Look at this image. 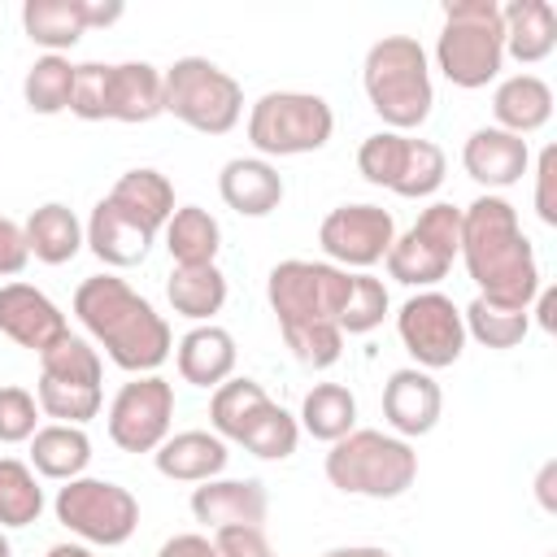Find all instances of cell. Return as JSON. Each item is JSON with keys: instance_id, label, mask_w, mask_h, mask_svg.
<instances>
[{"instance_id": "1", "label": "cell", "mask_w": 557, "mask_h": 557, "mask_svg": "<svg viewBox=\"0 0 557 557\" xmlns=\"http://www.w3.org/2000/svg\"><path fill=\"white\" fill-rule=\"evenodd\" d=\"M461 261L483 300L531 309V296L540 292V261L518 226V209L505 196L483 191L461 209Z\"/></svg>"}, {"instance_id": "2", "label": "cell", "mask_w": 557, "mask_h": 557, "mask_svg": "<svg viewBox=\"0 0 557 557\" xmlns=\"http://www.w3.org/2000/svg\"><path fill=\"white\" fill-rule=\"evenodd\" d=\"M361 83H366L370 109L387 122V131H400V135L409 126H422L435 104L426 48L413 35H379L366 48Z\"/></svg>"}, {"instance_id": "3", "label": "cell", "mask_w": 557, "mask_h": 557, "mask_svg": "<svg viewBox=\"0 0 557 557\" xmlns=\"http://www.w3.org/2000/svg\"><path fill=\"white\" fill-rule=\"evenodd\" d=\"M326 479H331V487H339L348 496L392 500V496L413 487L418 453L400 435H387V431H374V426H352L344 440L331 444Z\"/></svg>"}, {"instance_id": "4", "label": "cell", "mask_w": 557, "mask_h": 557, "mask_svg": "<svg viewBox=\"0 0 557 557\" xmlns=\"http://www.w3.org/2000/svg\"><path fill=\"white\" fill-rule=\"evenodd\" d=\"M505 61V26L496 0H444L435 65L457 87H483Z\"/></svg>"}, {"instance_id": "5", "label": "cell", "mask_w": 557, "mask_h": 557, "mask_svg": "<svg viewBox=\"0 0 557 557\" xmlns=\"http://www.w3.org/2000/svg\"><path fill=\"white\" fill-rule=\"evenodd\" d=\"M161 83H165V113H174L178 122L205 135H226L244 113L239 78L200 52H187L174 65H165Z\"/></svg>"}, {"instance_id": "6", "label": "cell", "mask_w": 557, "mask_h": 557, "mask_svg": "<svg viewBox=\"0 0 557 557\" xmlns=\"http://www.w3.org/2000/svg\"><path fill=\"white\" fill-rule=\"evenodd\" d=\"M335 131V113L318 91H296L278 87L252 100L248 109V139L257 157H296V152H318Z\"/></svg>"}, {"instance_id": "7", "label": "cell", "mask_w": 557, "mask_h": 557, "mask_svg": "<svg viewBox=\"0 0 557 557\" xmlns=\"http://www.w3.org/2000/svg\"><path fill=\"white\" fill-rule=\"evenodd\" d=\"M52 513L83 544H104V548L126 544L139 527V500L131 496V487H122L113 479H91V474L61 483Z\"/></svg>"}, {"instance_id": "8", "label": "cell", "mask_w": 557, "mask_h": 557, "mask_svg": "<svg viewBox=\"0 0 557 557\" xmlns=\"http://www.w3.org/2000/svg\"><path fill=\"white\" fill-rule=\"evenodd\" d=\"M348 287H352V274L344 265L305 261V257L278 261L265 278V296H270L278 326H287V322H339Z\"/></svg>"}, {"instance_id": "9", "label": "cell", "mask_w": 557, "mask_h": 557, "mask_svg": "<svg viewBox=\"0 0 557 557\" xmlns=\"http://www.w3.org/2000/svg\"><path fill=\"white\" fill-rule=\"evenodd\" d=\"M396 331H400V344L409 348V357L422 366V370H444L461 357L466 348V322H461V309L453 305V296L435 292V287H422L413 292L400 313H396Z\"/></svg>"}, {"instance_id": "10", "label": "cell", "mask_w": 557, "mask_h": 557, "mask_svg": "<svg viewBox=\"0 0 557 557\" xmlns=\"http://www.w3.org/2000/svg\"><path fill=\"white\" fill-rule=\"evenodd\" d=\"M174 418V387L161 374H135L117 387L109 405V440L122 453H157V444L170 435Z\"/></svg>"}, {"instance_id": "11", "label": "cell", "mask_w": 557, "mask_h": 557, "mask_svg": "<svg viewBox=\"0 0 557 557\" xmlns=\"http://www.w3.org/2000/svg\"><path fill=\"white\" fill-rule=\"evenodd\" d=\"M392 239H396V218L370 200L335 205L318 226V244L326 248V257L335 265H357V270H370L374 261H383Z\"/></svg>"}, {"instance_id": "12", "label": "cell", "mask_w": 557, "mask_h": 557, "mask_svg": "<svg viewBox=\"0 0 557 557\" xmlns=\"http://www.w3.org/2000/svg\"><path fill=\"white\" fill-rule=\"evenodd\" d=\"M0 331L22 348L44 352L48 344H57L70 331V322H65L61 305L48 292H39L35 283L13 278V283L0 287Z\"/></svg>"}, {"instance_id": "13", "label": "cell", "mask_w": 557, "mask_h": 557, "mask_svg": "<svg viewBox=\"0 0 557 557\" xmlns=\"http://www.w3.org/2000/svg\"><path fill=\"white\" fill-rule=\"evenodd\" d=\"M440 409H444V392L431 379V370L405 366V370L387 374V383H383V418L392 422V431L400 440L405 435H426L440 422Z\"/></svg>"}, {"instance_id": "14", "label": "cell", "mask_w": 557, "mask_h": 557, "mask_svg": "<svg viewBox=\"0 0 557 557\" xmlns=\"http://www.w3.org/2000/svg\"><path fill=\"white\" fill-rule=\"evenodd\" d=\"M270 513V496L257 479H205L191 492V518L209 531L222 527H261Z\"/></svg>"}, {"instance_id": "15", "label": "cell", "mask_w": 557, "mask_h": 557, "mask_svg": "<svg viewBox=\"0 0 557 557\" xmlns=\"http://www.w3.org/2000/svg\"><path fill=\"white\" fill-rule=\"evenodd\" d=\"M148 309V300L126 283V278H117V274H91V278H83L78 283V292H74V313H78V322L100 339V344H109L131 318H139Z\"/></svg>"}, {"instance_id": "16", "label": "cell", "mask_w": 557, "mask_h": 557, "mask_svg": "<svg viewBox=\"0 0 557 557\" xmlns=\"http://www.w3.org/2000/svg\"><path fill=\"white\" fill-rule=\"evenodd\" d=\"M87 248L104 261V265H135V261H144L148 257V248H152V239H157V231L148 226V222H139L135 213H126L117 200H100L96 209H91V218H87Z\"/></svg>"}, {"instance_id": "17", "label": "cell", "mask_w": 557, "mask_h": 557, "mask_svg": "<svg viewBox=\"0 0 557 557\" xmlns=\"http://www.w3.org/2000/svg\"><path fill=\"white\" fill-rule=\"evenodd\" d=\"M461 165L474 183L483 187H509L527 174L531 165V148L522 135L513 131H500V126H479L470 131L466 148H461Z\"/></svg>"}, {"instance_id": "18", "label": "cell", "mask_w": 557, "mask_h": 557, "mask_svg": "<svg viewBox=\"0 0 557 557\" xmlns=\"http://www.w3.org/2000/svg\"><path fill=\"white\" fill-rule=\"evenodd\" d=\"M222 200L244 218H265L283 200V174L265 157H231L218 174Z\"/></svg>"}, {"instance_id": "19", "label": "cell", "mask_w": 557, "mask_h": 557, "mask_svg": "<svg viewBox=\"0 0 557 557\" xmlns=\"http://www.w3.org/2000/svg\"><path fill=\"white\" fill-rule=\"evenodd\" d=\"M157 470L178 483H205L226 470V440L218 431H174L157 444Z\"/></svg>"}, {"instance_id": "20", "label": "cell", "mask_w": 557, "mask_h": 557, "mask_svg": "<svg viewBox=\"0 0 557 557\" xmlns=\"http://www.w3.org/2000/svg\"><path fill=\"white\" fill-rule=\"evenodd\" d=\"M165 113V83L152 61H113L109 70V117L152 122Z\"/></svg>"}, {"instance_id": "21", "label": "cell", "mask_w": 557, "mask_h": 557, "mask_svg": "<svg viewBox=\"0 0 557 557\" xmlns=\"http://www.w3.org/2000/svg\"><path fill=\"white\" fill-rule=\"evenodd\" d=\"M178 374L196 387H218L235 370V335L218 322H196L178 339Z\"/></svg>"}, {"instance_id": "22", "label": "cell", "mask_w": 557, "mask_h": 557, "mask_svg": "<svg viewBox=\"0 0 557 557\" xmlns=\"http://www.w3.org/2000/svg\"><path fill=\"white\" fill-rule=\"evenodd\" d=\"M22 235H26L30 257L44 261V265H65V261H74L78 248L87 244L83 222H78L74 209L61 205V200H48V205L30 209V218L22 222Z\"/></svg>"}, {"instance_id": "23", "label": "cell", "mask_w": 557, "mask_h": 557, "mask_svg": "<svg viewBox=\"0 0 557 557\" xmlns=\"http://www.w3.org/2000/svg\"><path fill=\"white\" fill-rule=\"evenodd\" d=\"M170 348H174V335H170V322L148 305L139 318H131L109 344H104V352H109V361L113 366H122V370H131V374H152L165 357H170Z\"/></svg>"}, {"instance_id": "24", "label": "cell", "mask_w": 557, "mask_h": 557, "mask_svg": "<svg viewBox=\"0 0 557 557\" xmlns=\"http://www.w3.org/2000/svg\"><path fill=\"white\" fill-rule=\"evenodd\" d=\"M91 461V440L74 422H48L30 435V470L57 483H70L87 470Z\"/></svg>"}, {"instance_id": "25", "label": "cell", "mask_w": 557, "mask_h": 557, "mask_svg": "<svg viewBox=\"0 0 557 557\" xmlns=\"http://www.w3.org/2000/svg\"><path fill=\"white\" fill-rule=\"evenodd\" d=\"M505 26V52L518 61H540L557 44V9L553 0H505L500 4Z\"/></svg>"}, {"instance_id": "26", "label": "cell", "mask_w": 557, "mask_h": 557, "mask_svg": "<svg viewBox=\"0 0 557 557\" xmlns=\"http://www.w3.org/2000/svg\"><path fill=\"white\" fill-rule=\"evenodd\" d=\"M492 113L500 131H513V135L540 131L553 117V87L540 74H509L492 96Z\"/></svg>"}, {"instance_id": "27", "label": "cell", "mask_w": 557, "mask_h": 557, "mask_svg": "<svg viewBox=\"0 0 557 557\" xmlns=\"http://www.w3.org/2000/svg\"><path fill=\"white\" fill-rule=\"evenodd\" d=\"M165 296H170L174 313H183L191 322H209L226 305V274L218 270V261L174 265L170 278H165Z\"/></svg>"}, {"instance_id": "28", "label": "cell", "mask_w": 557, "mask_h": 557, "mask_svg": "<svg viewBox=\"0 0 557 557\" xmlns=\"http://www.w3.org/2000/svg\"><path fill=\"white\" fill-rule=\"evenodd\" d=\"M165 248L174 257V265H205L218 261L222 248V226L209 209L200 205H178L165 222Z\"/></svg>"}, {"instance_id": "29", "label": "cell", "mask_w": 557, "mask_h": 557, "mask_svg": "<svg viewBox=\"0 0 557 557\" xmlns=\"http://www.w3.org/2000/svg\"><path fill=\"white\" fill-rule=\"evenodd\" d=\"M109 200H117L126 213H135L139 222H148L152 231H161L170 222V213H174V183L161 170H152V165H135V170H126L113 183Z\"/></svg>"}, {"instance_id": "30", "label": "cell", "mask_w": 557, "mask_h": 557, "mask_svg": "<svg viewBox=\"0 0 557 557\" xmlns=\"http://www.w3.org/2000/svg\"><path fill=\"white\" fill-rule=\"evenodd\" d=\"M300 426L326 444L344 440L357 426V396L344 383H313L300 400Z\"/></svg>"}, {"instance_id": "31", "label": "cell", "mask_w": 557, "mask_h": 557, "mask_svg": "<svg viewBox=\"0 0 557 557\" xmlns=\"http://www.w3.org/2000/svg\"><path fill=\"white\" fill-rule=\"evenodd\" d=\"M22 26L44 52H65L87 30L83 13H78V0H26L22 4Z\"/></svg>"}, {"instance_id": "32", "label": "cell", "mask_w": 557, "mask_h": 557, "mask_svg": "<svg viewBox=\"0 0 557 557\" xmlns=\"http://www.w3.org/2000/svg\"><path fill=\"white\" fill-rule=\"evenodd\" d=\"M70 87H74V61L65 52H44L22 74V100L30 113H44V117L70 109Z\"/></svg>"}, {"instance_id": "33", "label": "cell", "mask_w": 557, "mask_h": 557, "mask_svg": "<svg viewBox=\"0 0 557 557\" xmlns=\"http://www.w3.org/2000/svg\"><path fill=\"white\" fill-rule=\"evenodd\" d=\"M383 261H387V274H392L396 283H405V287H431V283H440V278L448 274V265H453V257H444L435 244H426L413 226L392 239V248H387Z\"/></svg>"}, {"instance_id": "34", "label": "cell", "mask_w": 557, "mask_h": 557, "mask_svg": "<svg viewBox=\"0 0 557 557\" xmlns=\"http://www.w3.org/2000/svg\"><path fill=\"white\" fill-rule=\"evenodd\" d=\"M239 444H244L248 453L265 457V461H283V457H292L296 444H300V422H296V413H287L283 405L265 400V405L248 418V426L239 431Z\"/></svg>"}, {"instance_id": "35", "label": "cell", "mask_w": 557, "mask_h": 557, "mask_svg": "<svg viewBox=\"0 0 557 557\" xmlns=\"http://www.w3.org/2000/svg\"><path fill=\"white\" fill-rule=\"evenodd\" d=\"M265 400H270V396H265V387H261L257 379H248V374L222 379V383L213 387V400H209L213 431H218L222 440H239V431L248 426V418H252Z\"/></svg>"}, {"instance_id": "36", "label": "cell", "mask_w": 557, "mask_h": 557, "mask_svg": "<svg viewBox=\"0 0 557 557\" xmlns=\"http://www.w3.org/2000/svg\"><path fill=\"white\" fill-rule=\"evenodd\" d=\"M44 513V487L17 457H0V527H30Z\"/></svg>"}, {"instance_id": "37", "label": "cell", "mask_w": 557, "mask_h": 557, "mask_svg": "<svg viewBox=\"0 0 557 557\" xmlns=\"http://www.w3.org/2000/svg\"><path fill=\"white\" fill-rule=\"evenodd\" d=\"M461 322H466V335H474L487 348H513L531 331V313L527 309H505V305H492L483 296H474L461 309Z\"/></svg>"}, {"instance_id": "38", "label": "cell", "mask_w": 557, "mask_h": 557, "mask_svg": "<svg viewBox=\"0 0 557 557\" xmlns=\"http://www.w3.org/2000/svg\"><path fill=\"white\" fill-rule=\"evenodd\" d=\"M35 400H39V409H44L48 418L83 426L87 418H96V413H100V383H74V379L39 374Z\"/></svg>"}, {"instance_id": "39", "label": "cell", "mask_w": 557, "mask_h": 557, "mask_svg": "<svg viewBox=\"0 0 557 557\" xmlns=\"http://www.w3.org/2000/svg\"><path fill=\"white\" fill-rule=\"evenodd\" d=\"M387 287H383V278H374L370 270H357L352 274V287H348V300H344V309H339V331L344 335H366V331H374L383 318H387Z\"/></svg>"}, {"instance_id": "40", "label": "cell", "mask_w": 557, "mask_h": 557, "mask_svg": "<svg viewBox=\"0 0 557 557\" xmlns=\"http://www.w3.org/2000/svg\"><path fill=\"white\" fill-rule=\"evenodd\" d=\"M405 152H409V135L383 126V131H374V135L361 139V148H357V170H361L366 183H374V187H392V183L400 178Z\"/></svg>"}, {"instance_id": "41", "label": "cell", "mask_w": 557, "mask_h": 557, "mask_svg": "<svg viewBox=\"0 0 557 557\" xmlns=\"http://www.w3.org/2000/svg\"><path fill=\"white\" fill-rule=\"evenodd\" d=\"M444 170H448V157L435 139H409V152H405V165H400V178L392 183L396 196H431L440 183H444Z\"/></svg>"}, {"instance_id": "42", "label": "cell", "mask_w": 557, "mask_h": 557, "mask_svg": "<svg viewBox=\"0 0 557 557\" xmlns=\"http://www.w3.org/2000/svg\"><path fill=\"white\" fill-rule=\"evenodd\" d=\"M39 374L74 379V383H100V352H96L83 335L65 331L57 344H48V348L39 352Z\"/></svg>"}, {"instance_id": "43", "label": "cell", "mask_w": 557, "mask_h": 557, "mask_svg": "<svg viewBox=\"0 0 557 557\" xmlns=\"http://www.w3.org/2000/svg\"><path fill=\"white\" fill-rule=\"evenodd\" d=\"M278 331H283L287 348L296 352V361H305V366H313V370L335 366L339 352H344V331H339V322H287V326H278Z\"/></svg>"}, {"instance_id": "44", "label": "cell", "mask_w": 557, "mask_h": 557, "mask_svg": "<svg viewBox=\"0 0 557 557\" xmlns=\"http://www.w3.org/2000/svg\"><path fill=\"white\" fill-rule=\"evenodd\" d=\"M109 70H113V61H74L70 113H78L87 122L109 117Z\"/></svg>"}, {"instance_id": "45", "label": "cell", "mask_w": 557, "mask_h": 557, "mask_svg": "<svg viewBox=\"0 0 557 557\" xmlns=\"http://www.w3.org/2000/svg\"><path fill=\"white\" fill-rule=\"evenodd\" d=\"M39 400L35 392L17 387V383H4L0 387V444H22L39 431Z\"/></svg>"}, {"instance_id": "46", "label": "cell", "mask_w": 557, "mask_h": 557, "mask_svg": "<svg viewBox=\"0 0 557 557\" xmlns=\"http://www.w3.org/2000/svg\"><path fill=\"white\" fill-rule=\"evenodd\" d=\"M413 231H418L426 244H435L444 257H457V252H461V205H453V200L426 205V209L418 213Z\"/></svg>"}, {"instance_id": "47", "label": "cell", "mask_w": 557, "mask_h": 557, "mask_svg": "<svg viewBox=\"0 0 557 557\" xmlns=\"http://www.w3.org/2000/svg\"><path fill=\"white\" fill-rule=\"evenodd\" d=\"M218 557H274L265 527H222L209 535Z\"/></svg>"}, {"instance_id": "48", "label": "cell", "mask_w": 557, "mask_h": 557, "mask_svg": "<svg viewBox=\"0 0 557 557\" xmlns=\"http://www.w3.org/2000/svg\"><path fill=\"white\" fill-rule=\"evenodd\" d=\"M535 213L540 222L557 226V148H540L535 157Z\"/></svg>"}, {"instance_id": "49", "label": "cell", "mask_w": 557, "mask_h": 557, "mask_svg": "<svg viewBox=\"0 0 557 557\" xmlns=\"http://www.w3.org/2000/svg\"><path fill=\"white\" fill-rule=\"evenodd\" d=\"M26 261H30V248H26L22 222L0 213V274H17Z\"/></svg>"}, {"instance_id": "50", "label": "cell", "mask_w": 557, "mask_h": 557, "mask_svg": "<svg viewBox=\"0 0 557 557\" xmlns=\"http://www.w3.org/2000/svg\"><path fill=\"white\" fill-rule=\"evenodd\" d=\"M157 557H218V553H213V540H209V535L183 531V535H170V540L157 548Z\"/></svg>"}, {"instance_id": "51", "label": "cell", "mask_w": 557, "mask_h": 557, "mask_svg": "<svg viewBox=\"0 0 557 557\" xmlns=\"http://www.w3.org/2000/svg\"><path fill=\"white\" fill-rule=\"evenodd\" d=\"M78 13H83V26H109L122 17V0H78Z\"/></svg>"}, {"instance_id": "52", "label": "cell", "mask_w": 557, "mask_h": 557, "mask_svg": "<svg viewBox=\"0 0 557 557\" xmlns=\"http://www.w3.org/2000/svg\"><path fill=\"white\" fill-rule=\"evenodd\" d=\"M535 500H540L548 513H557V457H548V461L540 466V474H535Z\"/></svg>"}, {"instance_id": "53", "label": "cell", "mask_w": 557, "mask_h": 557, "mask_svg": "<svg viewBox=\"0 0 557 557\" xmlns=\"http://www.w3.org/2000/svg\"><path fill=\"white\" fill-rule=\"evenodd\" d=\"M531 305H535V309H527V313H535V322H540L544 331H557V287H544V283H540V292L531 296Z\"/></svg>"}, {"instance_id": "54", "label": "cell", "mask_w": 557, "mask_h": 557, "mask_svg": "<svg viewBox=\"0 0 557 557\" xmlns=\"http://www.w3.org/2000/svg\"><path fill=\"white\" fill-rule=\"evenodd\" d=\"M322 557H392V553L379 544H344V548H326Z\"/></svg>"}, {"instance_id": "55", "label": "cell", "mask_w": 557, "mask_h": 557, "mask_svg": "<svg viewBox=\"0 0 557 557\" xmlns=\"http://www.w3.org/2000/svg\"><path fill=\"white\" fill-rule=\"evenodd\" d=\"M44 557H96V548L83 544V540H65V544H52Z\"/></svg>"}, {"instance_id": "56", "label": "cell", "mask_w": 557, "mask_h": 557, "mask_svg": "<svg viewBox=\"0 0 557 557\" xmlns=\"http://www.w3.org/2000/svg\"><path fill=\"white\" fill-rule=\"evenodd\" d=\"M0 557H13V544H9V535H4V527H0Z\"/></svg>"}]
</instances>
